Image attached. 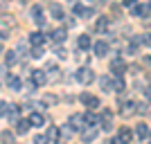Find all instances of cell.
I'll list each match as a JSON object with an SVG mask.
<instances>
[{
	"mask_svg": "<svg viewBox=\"0 0 151 144\" xmlns=\"http://www.w3.org/2000/svg\"><path fill=\"white\" fill-rule=\"evenodd\" d=\"M41 104H43V106H57V104H59V97H57V95H50V92H47L43 99H41Z\"/></svg>",
	"mask_w": 151,
	"mask_h": 144,
	"instance_id": "44dd1931",
	"label": "cell"
},
{
	"mask_svg": "<svg viewBox=\"0 0 151 144\" xmlns=\"http://www.w3.org/2000/svg\"><path fill=\"white\" fill-rule=\"evenodd\" d=\"M50 38H52V41H54V43H57V45H61L63 41L68 38V32L59 27V29H54V32H52V34H50Z\"/></svg>",
	"mask_w": 151,
	"mask_h": 144,
	"instance_id": "9a60e30c",
	"label": "cell"
},
{
	"mask_svg": "<svg viewBox=\"0 0 151 144\" xmlns=\"http://www.w3.org/2000/svg\"><path fill=\"white\" fill-rule=\"evenodd\" d=\"M83 122H86V126H97L99 124V117H97L95 113H86L83 115Z\"/></svg>",
	"mask_w": 151,
	"mask_h": 144,
	"instance_id": "d4e9b609",
	"label": "cell"
},
{
	"mask_svg": "<svg viewBox=\"0 0 151 144\" xmlns=\"http://www.w3.org/2000/svg\"><path fill=\"white\" fill-rule=\"evenodd\" d=\"M7 86L12 88V90H16V92L23 90V81H20L18 77H7Z\"/></svg>",
	"mask_w": 151,
	"mask_h": 144,
	"instance_id": "ffe728a7",
	"label": "cell"
},
{
	"mask_svg": "<svg viewBox=\"0 0 151 144\" xmlns=\"http://www.w3.org/2000/svg\"><path fill=\"white\" fill-rule=\"evenodd\" d=\"M2 52H5V50H2V45H0V54H2Z\"/></svg>",
	"mask_w": 151,
	"mask_h": 144,
	"instance_id": "ab89813d",
	"label": "cell"
},
{
	"mask_svg": "<svg viewBox=\"0 0 151 144\" xmlns=\"http://www.w3.org/2000/svg\"><path fill=\"white\" fill-rule=\"evenodd\" d=\"M142 41H145V43L151 47V34H145V38H142Z\"/></svg>",
	"mask_w": 151,
	"mask_h": 144,
	"instance_id": "8d00e7d4",
	"label": "cell"
},
{
	"mask_svg": "<svg viewBox=\"0 0 151 144\" xmlns=\"http://www.w3.org/2000/svg\"><path fill=\"white\" fill-rule=\"evenodd\" d=\"M147 11H149V9H147L145 5H138V2H135V5H131V16L142 18V16H147Z\"/></svg>",
	"mask_w": 151,
	"mask_h": 144,
	"instance_id": "d6986e66",
	"label": "cell"
},
{
	"mask_svg": "<svg viewBox=\"0 0 151 144\" xmlns=\"http://www.w3.org/2000/svg\"><path fill=\"white\" fill-rule=\"evenodd\" d=\"M113 142H120V144H129V142H133V131H131V128H126V126H124V128H120Z\"/></svg>",
	"mask_w": 151,
	"mask_h": 144,
	"instance_id": "8992f818",
	"label": "cell"
},
{
	"mask_svg": "<svg viewBox=\"0 0 151 144\" xmlns=\"http://www.w3.org/2000/svg\"><path fill=\"white\" fill-rule=\"evenodd\" d=\"M135 135H138L140 140L149 138V128H147V124H135Z\"/></svg>",
	"mask_w": 151,
	"mask_h": 144,
	"instance_id": "603a6c76",
	"label": "cell"
},
{
	"mask_svg": "<svg viewBox=\"0 0 151 144\" xmlns=\"http://www.w3.org/2000/svg\"><path fill=\"white\" fill-rule=\"evenodd\" d=\"M9 122H16V119L20 117V106H16V104H9V110H7V115H5Z\"/></svg>",
	"mask_w": 151,
	"mask_h": 144,
	"instance_id": "2e32d148",
	"label": "cell"
},
{
	"mask_svg": "<svg viewBox=\"0 0 151 144\" xmlns=\"http://www.w3.org/2000/svg\"><path fill=\"white\" fill-rule=\"evenodd\" d=\"M29 43L32 45H43L45 43V34L43 32H32L29 34Z\"/></svg>",
	"mask_w": 151,
	"mask_h": 144,
	"instance_id": "ac0fdd59",
	"label": "cell"
},
{
	"mask_svg": "<svg viewBox=\"0 0 151 144\" xmlns=\"http://www.w3.org/2000/svg\"><path fill=\"white\" fill-rule=\"evenodd\" d=\"M79 99H81V104H83V106H88L90 110H97V108L101 106V104H99V97H95V95H90V92H83Z\"/></svg>",
	"mask_w": 151,
	"mask_h": 144,
	"instance_id": "3957f363",
	"label": "cell"
},
{
	"mask_svg": "<svg viewBox=\"0 0 151 144\" xmlns=\"http://www.w3.org/2000/svg\"><path fill=\"white\" fill-rule=\"evenodd\" d=\"M57 57L65 59V47H61V45H59V47H57Z\"/></svg>",
	"mask_w": 151,
	"mask_h": 144,
	"instance_id": "836d02e7",
	"label": "cell"
},
{
	"mask_svg": "<svg viewBox=\"0 0 151 144\" xmlns=\"http://www.w3.org/2000/svg\"><path fill=\"white\" fill-rule=\"evenodd\" d=\"M135 113H138V115L149 113V101H140V104H135Z\"/></svg>",
	"mask_w": 151,
	"mask_h": 144,
	"instance_id": "4316f807",
	"label": "cell"
},
{
	"mask_svg": "<svg viewBox=\"0 0 151 144\" xmlns=\"http://www.w3.org/2000/svg\"><path fill=\"white\" fill-rule=\"evenodd\" d=\"M75 77H77V81L81 83V86H88V83L95 81V72H93L90 68H79Z\"/></svg>",
	"mask_w": 151,
	"mask_h": 144,
	"instance_id": "7a4b0ae2",
	"label": "cell"
},
{
	"mask_svg": "<svg viewBox=\"0 0 151 144\" xmlns=\"http://www.w3.org/2000/svg\"><path fill=\"white\" fill-rule=\"evenodd\" d=\"M59 140H61V128H59V126H47V131H45V142L54 144V142H59Z\"/></svg>",
	"mask_w": 151,
	"mask_h": 144,
	"instance_id": "ba28073f",
	"label": "cell"
},
{
	"mask_svg": "<svg viewBox=\"0 0 151 144\" xmlns=\"http://www.w3.org/2000/svg\"><path fill=\"white\" fill-rule=\"evenodd\" d=\"M14 138H16V133H12V131H2V135H0L2 142H14Z\"/></svg>",
	"mask_w": 151,
	"mask_h": 144,
	"instance_id": "f546056e",
	"label": "cell"
},
{
	"mask_svg": "<svg viewBox=\"0 0 151 144\" xmlns=\"http://www.w3.org/2000/svg\"><path fill=\"white\" fill-rule=\"evenodd\" d=\"M95 29L99 32V34H104V32L108 29V18H106V16H101V18L95 23Z\"/></svg>",
	"mask_w": 151,
	"mask_h": 144,
	"instance_id": "cb8c5ba5",
	"label": "cell"
},
{
	"mask_svg": "<svg viewBox=\"0 0 151 144\" xmlns=\"http://www.w3.org/2000/svg\"><path fill=\"white\" fill-rule=\"evenodd\" d=\"M16 61H18V54H16L14 50H9V52L5 54V63H7V65H14Z\"/></svg>",
	"mask_w": 151,
	"mask_h": 144,
	"instance_id": "484cf974",
	"label": "cell"
},
{
	"mask_svg": "<svg viewBox=\"0 0 151 144\" xmlns=\"http://www.w3.org/2000/svg\"><path fill=\"white\" fill-rule=\"evenodd\" d=\"M77 45H79V50H81V52L90 50V45H93V43H90V36H88V34H81V36L77 38Z\"/></svg>",
	"mask_w": 151,
	"mask_h": 144,
	"instance_id": "e0dca14e",
	"label": "cell"
},
{
	"mask_svg": "<svg viewBox=\"0 0 151 144\" xmlns=\"http://www.w3.org/2000/svg\"><path fill=\"white\" fill-rule=\"evenodd\" d=\"M149 81H151V70H149Z\"/></svg>",
	"mask_w": 151,
	"mask_h": 144,
	"instance_id": "60d3db41",
	"label": "cell"
},
{
	"mask_svg": "<svg viewBox=\"0 0 151 144\" xmlns=\"http://www.w3.org/2000/svg\"><path fill=\"white\" fill-rule=\"evenodd\" d=\"M68 124H70V126H68L70 131H83V126H86V122H83V115L75 113V115H70Z\"/></svg>",
	"mask_w": 151,
	"mask_h": 144,
	"instance_id": "277c9868",
	"label": "cell"
},
{
	"mask_svg": "<svg viewBox=\"0 0 151 144\" xmlns=\"http://www.w3.org/2000/svg\"><path fill=\"white\" fill-rule=\"evenodd\" d=\"M34 142H36V144H43L45 138H43V135H36V138H34Z\"/></svg>",
	"mask_w": 151,
	"mask_h": 144,
	"instance_id": "e575fe53",
	"label": "cell"
},
{
	"mask_svg": "<svg viewBox=\"0 0 151 144\" xmlns=\"http://www.w3.org/2000/svg\"><path fill=\"white\" fill-rule=\"evenodd\" d=\"M50 16L54 20H63V18H65V11H63V7L59 5V2H52V5H50Z\"/></svg>",
	"mask_w": 151,
	"mask_h": 144,
	"instance_id": "30bf717a",
	"label": "cell"
},
{
	"mask_svg": "<svg viewBox=\"0 0 151 144\" xmlns=\"http://www.w3.org/2000/svg\"><path fill=\"white\" fill-rule=\"evenodd\" d=\"M120 115H122V117H131V115H135V104H133V101H122V104H120Z\"/></svg>",
	"mask_w": 151,
	"mask_h": 144,
	"instance_id": "9c48e42d",
	"label": "cell"
},
{
	"mask_svg": "<svg viewBox=\"0 0 151 144\" xmlns=\"http://www.w3.org/2000/svg\"><path fill=\"white\" fill-rule=\"evenodd\" d=\"M83 9H86L83 5H75V9H72V11H75V16H83Z\"/></svg>",
	"mask_w": 151,
	"mask_h": 144,
	"instance_id": "4dcf8cb0",
	"label": "cell"
},
{
	"mask_svg": "<svg viewBox=\"0 0 151 144\" xmlns=\"http://www.w3.org/2000/svg\"><path fill=\"white\" fill-rule=\"evenodd\" d=\"M99 124H101V131H113V110L111 108H101L99 113Z\"/></svg>",
	"mask_w": 151,
	"mask_h": 144,
	"instance_id": "6da1fadb",
	"label": "cell"
},
{
	"mask_svg": "<svg viewBox=\"0 0 151 144\" xmlns=\"http://www.w3.org/2000/svg\"><path fill=\"white\" fill-rule=\"evenodd\" d=\"M43 54H45V50L41 47V45H32V57L34 59H41Z\"/></svg>",
	"mask_w": 151,
	"mask_h": 144,
	"instance_id": "f1b7e54d",
	"label": "cell"
},
{
	"mask_svg": "<svg viewBox=\"0 0 151 144\" xmlns=\"http://www.w3.org/2000/svg\"><path fill=\"white\" fill-rule=\"evenodd\" d=\"M29 14H32V20H34L36 25H45V18H43V9H41L38 5H34V7H32V9H29Z\"/></svg>",
	"mask_w": 151,
	"mask_h": 144,
	"instance_id": "8fae6325",
	"label": "cell"
},
{
	"mask_svg": "<svg viewBox=\"0 0 151 144\" xmlns=\"http://www.w3.org/2000/svg\"><path fill=\"white\" fill-rule=\"evenodd\" d=\"M90 47H93V54L97 59H104L108 54V43H106V41H97V43H93Z\"/></svg>",
	"mask_w": 151,
	"mask_h": 144,
	"instance_id": "52a82bcc",
	"label": "cell"
},
{
	"mask_svg": "<svg viewBox=\"0 0 151 144\" xmlns=\"http://www.w3.org/2000/svg\"><path fill=\"white\" fill-rule=\"evenodd\" d=\"M101 2H108V0H101Z\"/></svg>",
	"mask_w": 151,
	"mask_h": 144,
	"instance_id": "b9f144b4",
	"label": "cell"
},
{
	"mask_svg": "<svg viewBox=\"0 0 151 144\" xmlns=\"http://www.w3.org/2000/svg\"><path fill=\"white\" fill-rule=\"evenodd\" d=\"M145 65H151V57H145Z\"/></svg>",
	"mask_w": 151,
	"mask_h": 144,
	"instance_id": "f35d334b",
	"label": "cell"
},
{
	"mask_svg": "<svg viewBox=\"0 0 151 144\" xmlns=\"http://www.w3.org/2000/svg\"><path fill=\"white\" fill-rule=\"evenodd\" d=\"M27 119H29V124L34 126V128H43V126H45V117L41 113H32Z\"/></svg>",
	"mask_w": 151,
	"mask_h": 144,
	"instance_id": "5bb4252c",
	"label": "cell"
},
{
	"mask_svg": "<svg viewBox=\"0 0 151 144\" xmlns=\"http://www.w3.org/2000/svg\"><path fill=\"white\" fill-rule=\"evenodd\" d=\"M135 2H138V0H124V5H126V7H131V5H135Z\"/></svg>",
	"mask_w": 151,
	"mask_h": 144,
	"instance_id": "74e56055",
	"label": "cell"
},
{
	"mask_svg": "<svg viewBox=\"0 0 151 144\" xmlns=\"http://www.w3.org/2000/svg\"><path fill=\"white\" fill-rule=\"evenodd\" d=\"M113 90H115V92H124V90H126L124 81H122V77H117V79L113 81Z\"/></svg>",
	"mask_w": 151,
	"mask_h": 144,
	"instance_id": "83f0119b",
	"label": "cell"
},
{
	"mask_svg": "<svg viewBox=\"0 0 151 144\" xmlns=\"http://www.w3.org/2000/svg\"><path fill=\"white\" fill-rule=\"evenodd\" d=\"M7 110H9V104H7V101H0V115H7Z\"/></svg>",
	"mask_w": 151,
	"mask_h": 144,
	"instance_id": "1f68e13d",
	"label": "cell"
},
{
	"mask_svg": "<svg viewBox=\"0 0 151 144\" xmlns=\"http://www.w3.org/2000/svg\"><path fill=\"white\" fill-rule=\"evenodd\" d=\"M16 124H18V126H16V135H27V131H29V128H32V124H29V119H16Z\"/></svg>",
	"mask_w": 151,
	"mask_h": 144,
	"instance_id": "4fadbf2b",
	"label": "cell"
},
{
	"mask_svg": "<svg viewBox=\"0 0 151 144\" xmlns=\"http://www.w3.org/2000/svg\"><path fill=\"white\" fill-rule=\"evenodd\" d=\"M29 79H32L34 86H45V83H47V72H45V70H32Z\"/></svg>",
	"mask_w": 151,
	"mask_h": 144,
	"instance_id": "5b68a950",
	"label": "cell"
},
{
	"mask_svg": "<svg viewBox=\"0 0 151 144\" xmlns=\"http://www.w3.org/2000/svg\"><path fill=\"white\" fill-rule=\"evenodd\" d=\"M145 95H147V101L151 104V88H145Z\"/></svg>",
	"mask_w": 151,
	"mask_h": 144,
	"instance_id": "d590c367",
	"label": "cell"
},
{
	"mask_svg": "<svg viewBox=\"0 0 151 144\" xmlns=\"http://www.w3.org/2000/svg\"><path fill=\"white\" fill-rule=\"evenodd\" d=\"M99 86H101V90L111 92V90H113V79H111V77H99Z\"/></svg>",
	"mask_w": 151,
	"mask_h": 144,
	"instance_id": "7402d4cb",
	"label": "cell"
},
{
	"mask_svg": "<svg viewBox=\"0 0 151 144\" xmlns=\"http://www.w3.org/2000/svg\"><path fill=\"white\" fill-rule=\"evenodd\" d=\"M149 138H151V131H149Z\"/></svg>",
	"mask_w": 151,
	"mask_h": 144,
	"instance_id": "7bdbcfd3",
	"label": "cell"
},
{
	"mask_svg": "<svg viewBox=\"0 0 151 144\" xmlns=\"http://www.w3.org/2000/svg\"><path fill=\"white\" fill-rule=\"evenodd\" d=\"M126 68H129V65H126L124 61H122V59H115L113 63H111V70H113V75H117V77H122L126 72Z\"/></svg>",
	"mask_w": 151,
	"mask_h": 144,
	"instance_id": "7c38bea8",
	"label": "cell"
},
{
	"mask_svg": "<svg viewBox=\"0 0 151 144\" xmlns=\"http://www.w3.org/2000/svg\"><path fill=\"white\" fill-rule=\"evenodd\" d=\"M95 138H97V133L93 131V133H86V135H83L81 140H83V142H90V140H95Z\"/></svg>",
	"mask_w": 151,
	"mask_h": 144,
	"instance_id": "d6a6232c",
	"label": "cell"
}]
</instances>
